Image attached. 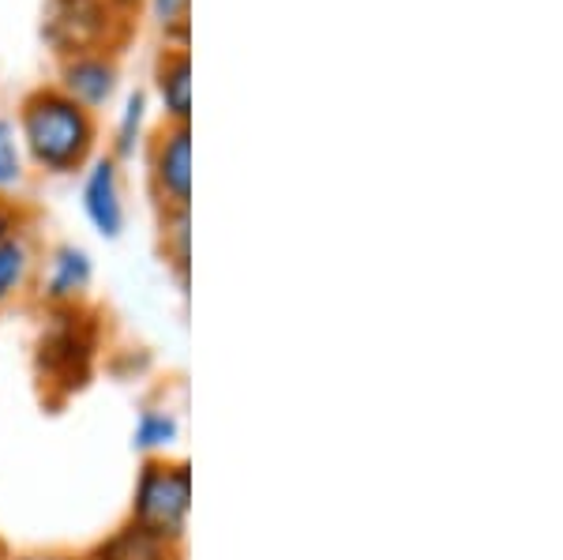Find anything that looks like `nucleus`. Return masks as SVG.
Returning a JSON list of instances; mask_svg holds the SVG:
<instances>
[{
  "instance_id": "1",
  "label": "nucleus",
  "mask_w": 563,
  "mask_h": 560,
  "mask_svg": "<svg viewBox=\"0 0 563 560\" xmlns=\"http://www.w3.org/2000/svg\"><path fill=\"white\" fill-rule=\"evenodd\" d=\"M20 143L34 169L65 177L95 158L98 121L95 113L71 102L60 87H38L20 106Z\"/></svg>"
},
{
  "instance_id": "2",
  "label": "nucleus",
  "mask_w": 563,
  "mask_h": 560,
  "mask_svg": "<svg viewBox=\"0 0 563 560\" xmlns=\"http://www.w3.org/2000/svg\"><path fill=\"white\" fill-rule=\"evenodd\" d=\"M188 519H192V466L174 455L143 459L135 474L129 523L180 549L188 538Z\"/></svg>"
},
{
  "instance_id": "3",
  "label": "nucleus",
  "mask_w": 563,
  "mask_h": 560,
  "mask_svg": "<svg viewBox=\"0 0 563 560\" xmlns=\"http://www.w3.org/2000/svg\"><path fill=\"white\" fill-rule=\"evenodd\" d=\"M90 361H95V328L79 309H53L49 328L42 331L38 342V373L42 384H65L84 387L90 376Z\"/></svg>"
},
{
  "instance_id": "4",
  "label": "nucleus",
  "mask_w": 563,
  "mask_h": 560,
  "mask_svg": "<svg viewBox=\"0 0 563 560\" xmlns=\"http://www.w3.org/2000/svg\"><path fill=\"white\" fill-rule=\"evenodd\" d=\"M113 8L109 0H49L42 20V39L60 53V57H79V53H106L109 31H113Z\"/></svg>"
},
{
  "instance_id": "5",
  "label": "nucleus",
  "mask_w": 563,
  "mask_h": 560,
  "mask_svg": "<svg viewBox=\"0 0 563 560\" xmlns=\"http://www.w3.org/2000/svg\"><path fill=\"white\" fill-rule=\"evenodd\" d=\"M151 180L166 211L192 207V129L188 124H166L154 135Z\"/></svg>"
},
{
  "instance_id": "6",
  "label": "nucleus",
  "mask_w": 563,
  "mask_h": 560,
  "mask_svg": "<svg viewBox=\"0 0 563 560\" xmlns=\"http://www.w3.org/2000/svg\"><path fill=\"white\" fill-rule=\"evenodd\" d=\"M90 286H95V260L84 245L65 241L45 256L42 278H38V297L45 309H84Z\"/></svg>"
},
{
  "instance_id": "7",
  "label": "nucleus",
  "mask_w": 563,
  "mask_h": 560,
  "mask_svg": "<svg viewBox=\"0 0 563 560\" xmlns=\"http://www.w3.org/2000/svg\"><path fill=\"white\" fill-rule=\"evenodd\" d=\"M84 215L106 241H117L124 233V226H129V207H124V185H121V162H117L113 155H95L87 162Z\"/></svg>"
},
{
  "instance_id": "8",
  "label": "nucleus",
  "mask_w": 563,
  "mask_h": 560,
  "mask_svg": "<svg viewBox=\"0 0 563 560\" xmlns=\"http://www.w3.org/2000/svg\"><path fill=\"white\" fill-rule=\"evenodd\" d=\"M117 84H121V68L109 53H79L60 68V90L90 113L113 102Z\"/></svg>"
},
{
  "instance_id": "9",
  "label": "nucleus",
  "mask_w": 563,
  "mask_h": 560,
  "mask_svg": "<svg viewBox=\"0 0 563 560\" xmlns=\"http://www.w3.org/2000/svg\"><path fill=\"white\" fill-rule=\"evenodd\" d=\"M154 87H158L162 110H166V124L192 121V53L177 50V45L162 53Z\"/></svg>"
},
{
  "instance_id": "10",
  "label": "nucleus",
  "mask_w": 563,
  "mask_h": 560,
  "mask_svg": "<svg viewBox=\"0 0 563 560\" xmlns=\"http://www.w3.org/2000/svg\"><path fill=\"white\" fill-rule=\"evenodd\" d=\"M177 444H180V414L174 406H158V403L143 406L132 429V448L143 459H162V455H174Z\"/></svg>"
},
{
  "instance_id": "11",
  "label": "nucleus",
  "mask_w": 563,
  "mask_h": 560,
  "mask_svg": "<svg viewBox=\"0 0 563 560\" xmlns=\"http://www.w3.org/2000/svg\"><path fill=\"white\" fill-rule=\"evenodd\" d=\"M34 278V245L26 230L0 241V309L12 305Z\"/></svg>"
},
{
  "instance_id": "12",
  "label": "nucleus",
  "mask_w": 563,
  "mask_h": 560,
  "mask_svg": "<svg viewBox=\"0 0 563 560\" xmlns=\"http://www.w3.org/2000/svg\"><path fill=\"white\" fill-rule=\"evenodd\" d=\"M90 557H102V560H180V549L166 546V541H158L154 535H147V530L132 527V523H124V527L113 530V535H109Z\"/></svg>"
},
{
  "instance_id": "13",
  "label": "nucleus",
  "mask_w": 563,
  "mask_h": 560,
  "mask_svg": "<svg viewBox=\"0 0 563 560\" xmlns=\"http://www.w3.org/2000/svg\"><path fill=\"white\" fill-rule=\"evenodd\" d=\"M143 121H147V95H143V90H132V95L124 98L121 117H117L113 151H109L117 162L135 155V147H140V140H143Z\"/></svg>"
},
{
  "instance_id": "14",
  "label": "nucleus",
  "mask_w": 563,
  "mask_h": 560,
  "mask_svg": "<svg viewBox=\"0 0 563 560\" xmlns=\"http://www.w3.org/2000/svg\"><path fill=\"white\" fill-rule=\"evenodd\" d=\"M26 180V155H23V143L20 132L8 117H0V200L12 193H20Z\"/></svg>"
},
{
  "instance_id": "15",
  "label": "nucleus",
  "mask_w": 563,
  "mask_h": 560,
  "mask_svg": "<svg viewBox=\"0 0 563 560\" xmlns=\"http://www.w3.org/2000/svg\"><path fill=\"white\" fill-rule=\"evenodd\" d=\"M151 15L162 26L166 39L177 42V50H188V15H192V0H151Z\"/></svg>"
},
{
  "instance_id": "16",
  "label": "nucleus",
  "mask_w": 563,
  "mask_h": 560,
  "mask_svg": "<svg viewBox=\"0 0 563 560\" xmlns=\"http://www.w3.org/2000/svg\"><path fill=\"white\" fill-rule=\"evenodd\" d=\"M26 230L23 226V211L12 200H0V241H8L12 233Z\"/></svg>"
},
{
  "instance_id": "17",
  "label": "nucleus",
  "mask_w": 563,
  "mask_h": 560,
  "mask_svg": "<svg viewBox=\"0 0 563 560\" xmlns=\"http://www.w3.org/2000/svg\"><path fill=\"white\" fill-rule=\"evenodd\" d=\"M8 560H90V553H76V549H23Z\"/></svg>"
},
{
  "instance_id": "18",
  "label": "nucleus",
  "mask_w": 563,
  "mask_h": 560,
  "mask_svg": "<svg viewBox=\"0 0 563 560\" xmlns=\"http://www.w3.org/2000/svg\"><path fill=\"white\" fill-rule=\"evenodd\" d=\"M143 0H109V8H113V12H132V8H140Z\"/></svg>"
},
{
  "instance_id": "19",
  "label": "nucleus",
  "mask_w": 563,
  "mask_h": 560,
  "mask_svg": "<svg viewBox=\"0 0 563 560\" xmlns=\"http://www.w3.org/2000/svg\"><path fill=\"white\" fill-rule=\"evenodd\" d=\"M8 557H12V549H8V541L0 538V560H8Z\"/></svg>"
},
{
  "instance_id": "20",
  "label": "nucleus",
  "mask_w": 563,
  "mask_h": 560,
  "mask_svg": "<svg viewBox=\"0 0 563 560\" xmlns=\"http://www.w3.org/2000/svg\"><path fill=\"white\" fill-rule=\"evenodd\" d=\"M90 560H102V557H90Z\"/></svg>"
}]
</instances>
